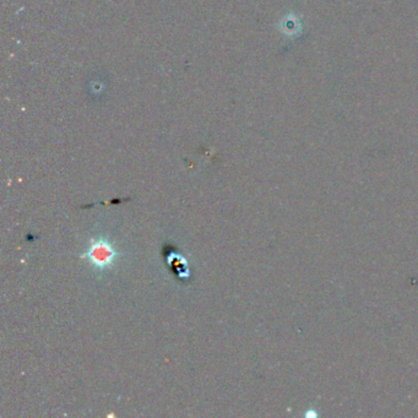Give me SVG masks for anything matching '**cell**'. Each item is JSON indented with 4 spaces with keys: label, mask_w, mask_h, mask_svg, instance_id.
I'll list each match as a JSON object with an SVG mask.
<instances>
[{
    "label": "cell",
    "mask_w": 418,
    "mask_h": 418,
    "mask_svg": "<svg viewBox=\"0 0 418 418\" xmlns=\"http://www.w3.org/2000/svg\"><path fill=\"white\" fill-rule=\"evenodd\" d=\"M83 258L87 259V262H90L97 271H106L107 269H111L114 265L118 253L109 243V240L97 238L91 240L89 249Z\"/></svg>",
    "instance_id": "1"
},
{
    "label": "cell",
    "mask_w": 418,
    "mask_h": 418,
    "mask_svg": "<svg viewBox=\"0 0 418 418\" xmlns=\"http://www.w3.org/2000/svg\"><path fill=\"white\" fill-rule=\"evenodd\" d=\"M165 247L166 248L163 249V257H165L166 264H168V268L171 270V273H174V276H176V279L178 280V282L189 281L190 273L187 260L179 254L178 251H176L174 247Z\"/></svg>",
    "instance_id": "2"
},
{
    "label": "cell",
    "mask_w": 418,
    "mask_h": 418,
    "mask_svg": "<svg viewBox=\"0 0 418 418\" xmlns=\"http://www.w3.org/2000/svg\"><path fill=\"white\" fill-rule=\"evenodd\" d=\"M291 23L289 21H284L286 28H284V32H287L289 34H298L302 31V23L301 21H298L297 17L293 15H290Z\"/></svg>",
    "instance_id": "3"
}]
</instances>
